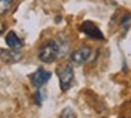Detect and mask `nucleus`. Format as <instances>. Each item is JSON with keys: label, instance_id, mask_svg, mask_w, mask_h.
<instances>
[{"label": "nucleus", "instance_id": "obj_10", "mask_svg": "<svg viewBox=\"0 0 131 118\" xmlns=\"http://www.w3.org/2000/svg\"><path fill=\"white\" fill-rule=\"evenodd\" d=\"M60 118H75L74 110L70 108V107H66V108L61 111V114H60Z\"/></svg>", "mask_w": 131, "mask_h": 118}, {"label": "nucleus", "instance_id": "obj_13", "mask_svg": "<svg viewBox=\"0 0 131 118\" xmlns=\"http://www.w3.org/2000/svg\"><path fill=\"white\" fill-rule=\"evenodd\" d=\"M123 118H124V117H123Z\"/></svg>", "mask_w": 131, "mask_h": 118}, {"label": "nucleus", "instance_id": "obj_4", "mask_svg": "<svg viewBox=\"0 0 131 118\" xmlns=\"http://www.w3.org/2000/svg\"><path fill=\"white\" fill-rule=\"evenodd\" d=\"M50 77H51V73H50V71H47V70H44V68H37L36 71L31 74L30 80H31L33 87H36V88H41L43 85L50 80Z\"/></svg>", "mask_w": 131, "mask_h": 118}, {"label": "nucleus", "instance_id": "obj_9", "mask_svg": "<svg viewBox=\"0 0 131 118\" xmlns=\"http://www.w3.org/2000/svg\"><path fill=\"white\" fill-rule=\"evenodd\" d=\"M12 2L13 0H0V16L6 14L12 7Z\"/></svg>", "mask_w": 131, "mask_h": 118}, {"label": "nucleus", "instance_id": "obj_3", "mask_svg": "<svg viewBox=\"0 0 131 118\" xmlns=\"http://www.w3.org/2000/svg\"><path fill=\"white\" fill-rule=\"evenodd\" d=\"M90 57H91V49L89 46H81L73 51V54L70 56V60L74 66H83L84 63L89 61Z\"/></svg>", "mask_w": 131, "mask_h": 118}, {"label": "nucleus", "instance_id": "obj_12", "mask_svg": "<svg viewBox=\"0 0 131 118\" xmlns=\"http://www.w3.org/2000/svg\"><path fill=\"white\" fill-rule=\"evenodd\" d=\"M4 30V26H3V23H2V21H0V33H2V31H3Z\"/></svg>", "mask_w": 131, "mask_h": 118}, {"label": "nucleus", "instance_id": "obj_7", "mask_svg": "<svg viewBox=\"0 0 131 118\" xmlns=\"http://www.w3.org/2000/svg\"><path fill=\"white\" fill-rule=\"evenodd\" d=\"M6 44L9 46V49H12V50H20V49H21V46H23L21 40L19 39V36H17L14 31H9V33H7Z\"/></svg>", "mask_w": 131, "mask_h": 118}, {"label": "nucleus", "instance_id": "obj_8", "mask_svg": "<svg viewBox=\"0 0 131 118\" xmlns=\"http://www.w3.org/2000/svg\"><path fill=\"white\" fill-rule=\"evenodd\" d=\"M57 44H59V56H66L67 54V51H69L70 46H69V41L67 40H64L61 37V40H56Z\"/></svg>", "mask_w": 131, "mask_h": 118}, {"label": "nucleus", "instance_id": "obj_1", "mask_svg": "<svg viewBox=\"0 0 131 118\" xmlns=\"http://www.w3.org/2000/svg\"><path fill=\"white\" fill-rule=\"evenodd\" d=\"M59 57V44L56 40H50V41L44 43L39 51V58L40 61L50 64Z\"/></svg>", "mask_w": 131, "mask_h": 118}, {"label": "nucleus", "instance_id": "obj_2", "mask_svg": "<svg viewBox=\"0 0 131 118\" xmlns=\"http://www.w3.org/2000/svg\"><path fill=\"white\" fill-rule=\"evenodd\" d=\"M57 76H59L60 81V88L61 91H67L73 85V80H74V71L70 64H63L57 68Z\"/></svg>", "mask_w": 131, "mask_h": 118}, {"label": "nucleus", "instance_id": "obj_5", "mask_svg": "<svg viewBox=\"0 0 131 118\" xmlns=\"http://www.w3.org/2000/svg\"><path fill=\"white\" fill-rule=\"evenodd\" d=\"M80 30H81L85 36L91 37V39H95V40L104 39V36H103V33L100 31V29H98L93 21H84V23L80 26Z\"/></svg>", "mask_w": 131, "mask_h": 118}, {"label": "nucleus", "instance_id": "obj_6", "mask_svg": "<svg viewBox=\"0 0 131 118\" xmlns=\"http://www.w3.org/2000/svg\"><path fill=\"white\" fill-rule=\"evenodd\" d=\"M21 58V51L20 50H0V60L6 63H17Z\"/></svg>", "mask_w": 131, "mask_h": 118}, {"label": "nucleus", "instance_id": "obj_11", "mask_svg": "<svg viewBox=\"0 0 131 118\" xmlns=\"http://www.w3.org/2000/svg\"><path fill=\"white\" fill-rule=\"evenodd\" d=\"M34 100H36V104L37 105H41V101H43V97H41V91H36V94H34Z\"/></svg>", "mask_w": 131, "mask_h": 118}]
</instances>
